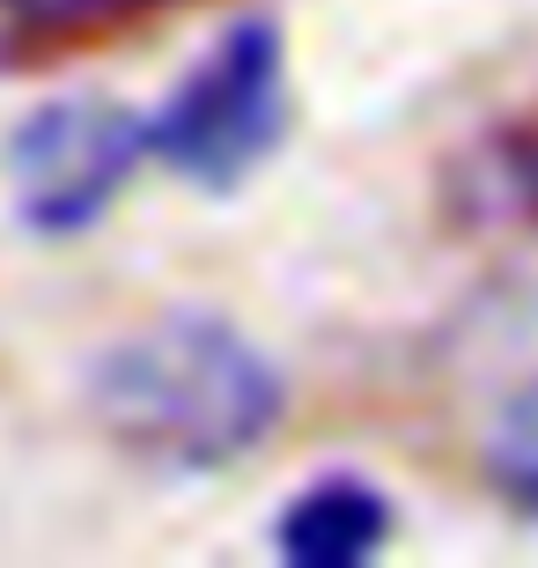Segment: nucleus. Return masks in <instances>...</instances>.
<instances>
[{
    "label": "nucleus",
    "mask_w": 538,
    "mask_h": 568,
    "mask_svg": "<svg viewBox=\"0 0 538 568\" xmlns=\"http://www.w3.org/2000/svg\"><path fill=\"white\" fill-rule=\"evenodd\" d=\"M89 414L141 465L214 473L273 436L281 377L236 325L207 311H170L97 355Z\"/></svg>",
    "instance_id": "1"
},
{
    "label": "nucleus",
    "mask_w": 538,
    "mask_h": 568,
    "mask_svg": "<svg viewBox=\"0 0 538 568\" xmlns=\"http://www.w3.org/2000/svg\"><path fill=\"white\" fill-rule=\"evenodd\" d=\"M281 126H288L281 30L266 16H244L185 67V82L148 119V155L177 178H192V185L222 192L266 163Z\"/></svg>",
    "instance_id": "2"
},
{
    "label": "nucleus",
    "mask_w": 538,
    "mask_h": 568,
    "mask_svg": "<svg viewBox=\"0 0 538 568\" xmlns=\"http://www.w3.org/2000/svg\"><path fill=\"white\" fill-rule=\"evenodd\" d=\"M141 163H148V119L119 111L111 97H60L16 126L8 192L38 236H82L133 185Z\"/></svg>",
    "instance_id": "3"
},
{
    "label": "nucleus",
    "mask_w": 538,
    "mask_h": 568,
    "mask_svg": "<svg viewBox=\"0 0 538 568\" xmlns=\"http://www.w3.org/2000/svg\"><path fill=\"white\" fill-rule=\"evenodd\" d=\"M384 539H392V503L369 480H354V473L311 480L273 525V547L303 568H354V561H369Z\"/></svg>",
    "instance_id": "4"
},
{
    "label": "nucleus",
    "mask_w": 538,
    "mask_h": 568,
    "mask_svg": "<svg viewBox=\"0 0 538 568\" xmlns=\"http://www.w3.org/2000/svg\"><path fill=\"white\" fill-rule=\"evenodd\" d=\"M487 465H495L501 495L538 517V377L524 384L517 399H509V414H501L495 443H487Z\"/></svg>",
    "instance_id": "5"
},
{
    "label": "nucleus",
    "mask_w": 538,
    "mask_h": 568,
    "mask_svg": "<svg viewBox=\"0 0 538 568\" xmlns=\"http://www.w3.org/2000/svg\"><path fill=\"white\" fill-rule=\"evenodd\" d=\"M16 22H38V30H74V22H111V16H133L148 0H0Z\"/></svg>",
    "instance_id": "6"
}]
</instances>
